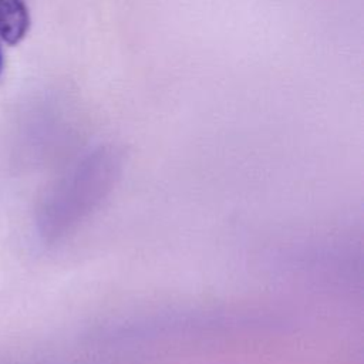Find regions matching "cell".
Listing matches in <instances>:
<instances>
[{"label": "cell", "mask_w": 364, "mask_h": 364, "mask_svg": "<svg viewBox=\"0 0 364 364\" xmlns=\"http://www.w3.org/2000/svg\"><path fill=\"white\" fill-rule=\"evenodd\" d=\"M30 27V14L24 0H0V38L14 46Z\"/></svg>", "instance_id": "1"}, {"label": "cell", "mask_w": 364, "mask_h": 364, "mask_svg": "<svg viewBox=\"0 0 364 364\" xmlns=\"http://www.w3.org/2000/svg\"><path fill=\"white\" fill-rule=\"evenodd\" d=\"M3 67H4V58H3V51H1V47H0V74L3 71Z\"/></svg>", "instance_id": "2"}]
</instances>
